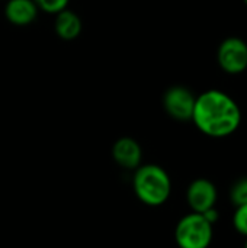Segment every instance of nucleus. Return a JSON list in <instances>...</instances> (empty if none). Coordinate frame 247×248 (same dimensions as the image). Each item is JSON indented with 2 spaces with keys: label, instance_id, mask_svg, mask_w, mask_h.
Instances as JSON below:
<instances>
[{
  "label": "nucleus",
  "instance_id": "nucleus-11",
  "mask_svg": "<svg viewBox=\"0 0 247 248\" xmlns=\"http://www.w3.org/2000/svg\"><path fill=\"white\" fill-rule=\"evenodd\" d=\"M233 228L237 234L247 238V203L236 206L233 214Z\"/></svg>",
  "mask_w": 247,
  "mask_h": 248
},
{
  "label": "nucleus",
  "instance_id": "nucleus-13",
  "mask_svg": "<svg viewBox=\"0 0 247 248\" xmlns=\"http://www.w3.org/2000/svg\"><path fill=\"white\" fill-rule=\"evenodd\" d=\"M202 215H204V217L207 218V221H208V222H211L213 225H215V222H218V219H220V214H218L217 208H213V209H210V211L204 212Z\"/></svg>",
  "mask_w": 247,
  "mask_h": 248
},
{
  "label": "nucleus",
  "instance_id": "nucleus-3",
  "mask_svg": "<svg viewBox=\"0 0 247 248\" xmlns=\"http://www.w3.org/2000/svg\"><path fill=\"white\" fill-rule=\"evenodd\" d=\"M214 238V225L202 214L189 212L175 228V241L179 248H208Z\"/></svg>",
  "mask_w": 247,
  "mask_h": 248
},
{
  "label": "nucleus",
  "instance_id": "nucleus-6",
  "mask_svg": "<svg viewBox=\"0 0 247 248\" xmlns=\"http://www.w3.org/2000/svg\"><path fill=\"white\" fill-rule=\"evenodd\" d=\"M217 201L218 189L210 179L199 177L189 183L186 189V203L191 208V212L204 214L215 208Z\"/></svg>",
  "mask_w": 247,
  "mask_h": 248
},
{
  "label": "nucleus",
  "instance_id": "nucleus-14",
  "mask_svg": "<svg viewBox=\"0 0 247 248\" xmlns=\"http://www.w3.org/2000/svg\"><path fill=\"white\" fill-rule=\"evenodd\" d=\"M243 248H247V238H246V243H245V247Z\"/></svg>",
  "mask_w": 247,
  "mask_h": 248
},
{
  "label": "nucleus",
  "instance_id": "nucleus-12",
  "mask_svg": "<svg viewBox=\"0 0 247 248\" xmlns=\"http://www.w3.org/2000/svg\"><path fill=\"white\" fill-rule=\"evenodd\" d=\"M33 3L36 4L38 10L57 15L61 10L67 9L68 0H33Z\"/></svg>",
  "mask_w": 247,
  "mask_h": 248
},
{
  "label": "nucleus",
  "instance_id": "nucleus-7",
  "mask_svg": "<svg viewBox=\"0 0 247 248\" xmlns=\"http://www.w3.org/2000/svg\"><path fill=\"white\" fill-rule=\"evenodd\" d=\"M112 158L119 167L125 170H135L141 166L143 160L141 145L134 138L122 137L112 147Z\"/></svg>",
  "mask_w": 247,
  "mask_h": 248
},
{
  "label": "nucleus",
  "instance_id": "nucleus-2",
  "mask_svg": "<svg viewBox=\"0 0 247 248\" xmlns=\"http://www.w3.org/2000/svg\"><path fill=\"white\" fill-rule=\"evenodd\" d=\"M132 189L137 199L151 208L165 205L172 195V179L157 164H141L134 170Z\"/></svg>",
  "mask_w": 247,
  "mask_h": 248
},
{
  "label": "nucleus",
  "instance_id": "nucleus-9",
  "mask_svg": "<svg viewBox=\"0 0 247 248\" xmlns=\"http://www.w3.org/2000/svg\"><path fill=\"white\" fill-rule=\"evenodd\" d=\"M54 28H55V33L61 39L73 41L82 32V20L73 10L64 9L60 13H57Z\"/></svg>",
  "mask_w": 247,
  "mask_h": 248
},
{
  "label": "nucleus",
  "instance_id": "nucleus-10",
  "mask_svg": "<svg viewBox=\"0 0 247 248\" xmlns=\"http://www.w3.org/2000/svg\"><path fill=\"white\" fill-rule=\"evenodd\" d=\"M230 201L233 206H240L247 203V177L239 179L230 189Z\"/></svg>",
  "mask_w": 247,
  "mask_h": 248
},
{
  "label": "nucleus",
  "instance_id": "nucleus-5",
  "mask_svg": "<svg viewBox=\"0 0 247 248\" xmlns=\"http://www.w3.org/2000/svg\"><path fill=\"white\" fill-rule=\"evenodd\" d=\"M197 96L183 86H173L166 90L163 96V106L166 113L181 122L192 119Z\"/></svg>",
  "mask_w": 247,
  "mask_h": 248
},
{
  "label": "nucleus",
  "instance_id": "nucleus-8",
  "mask_svg": "<svg viewBox=\"0 0 247 248\" xmlns=\"http://www.w3.org/2000/svg\"><path fill=\"white\" fill-rule=\"evenodd\" d=\"M4 15L10 23L16 26H26L36 19L38 7L33 0H7Z\"/></svg>",
  "mask_w": 247,
  "mask_h": 248
},
{
  "label": "nucleus",
  "instance_id": "nucleus-4",
  "mask_svg": "<svg viewBox=\"0 0 247 248\" xmlns=\"http://www.w3.org/2000/svg\"><path fill=\"white\" fill-rule=\"evenodd\" d=\"M217 61L227 74H242L247 70V42L239 36L226 38L217 49Z\"/></svg>",
  "mask_w": 247,
  "mask_h": 248
},
{
  "label": "nucleus",
  "instance_id": "nucleus-1",
  "mask_svg": "<svg viewBox=\"0 0 247 248\" xmlns=\"http://www.w3.org/2000/svg\"><path fill=\"white\" fill-rule=\"evenodd\" d=\"M240 105L226 92L210 89L197 96L192 122L210 138H227L242 125Z\"/></svg>",
  "mask_w": 247,
  "mask_h": 248
}]
</instances>
